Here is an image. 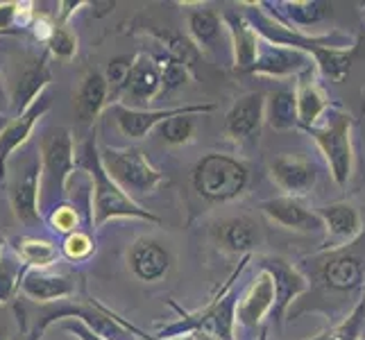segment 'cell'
<instances>
[{
  "label": "cell",
  "mask_w": 365,
  "mask_h": 340,
  "mask_svg": "<svg viewBox=\"0 0 365 340\" xmlns=\"http://www.w3.org/2000/svg\"><path fill=\"white\" fill-rule=\"evenodd\" d=\"M309 279V291L286 311L288 320L307 313H322L324 318L341 322L365 299V230L341 247H324L307 257L297 266Z\"/></svg>",
  "instance_id": "6da1fadb"
},
{
  "label": "cell",
  "mask_w": 365,
  "mask_h": 340,
  "mask_svg": "<svg viewBox=\"0 0 365 340\" xmlns=\"http://www.w3.org/2000/svg\"><path fill=\"white\" fill-rule=\"evenodd\" d=\"M250 261H252V254L241 259L238 268L230 274V279H227V284H225V288L209 302L205 309L184 311L182 306L173 304V302H170V306L178 311L180 320L173 322V324H166L155 336H159V338H182V336H191V334H197V331H205V334H211L213 338H218V340H234L236 306H238V299H241L234 282L241 279V274L247 268Z\"/></svg>",
  "instance_id": "7a4b0ae2"
},
{
  "label": "cell",
  "mask_w": 365,
  "mask_h": 340,
  "mask_svg": "<svg viewBox=\"0 0 365 340\" xmlns=\"http://www.w3.org/2000/svg\"><path fill=\"white\" fill-rule=\"evenodd\" d=\"M82 166L91 175V222L96 230H100L105 222L116 218H138L148 222H161L159 216L150 213L148 209L138 207L136 200H132L123 188L111 180V175L105 170L103 159H100V150L96 145V138H86L82 148Z\"/></svg>",
  "instance_id": "3957f363"
},
{
  "label": "cell",
  "mask_w": 365,
  "mask_h": 340,
  "mask_svg": "<svg viewBox=\"0 0 365 340\" xmlns=\"http://www.w3.org/2000/svg\"><path fill=\"white\" fill-rule=\"evenodd\" d=\"M193 191L209 205H227L245 195L250 186V168L241 159L209 153L195 163L191 172Z\"/></svg>",
  "instance_id": "277c9868"
},
{
  "label": "cell",
  "mask_w": 365,
  "mask_h": 340,
  "mask_svg": "<svg viewBox=\"0 0 365 340\" xmlns=\"http://www.w3.org/2000/svg\"><path fill=\"white\" fill-rule=\"evenodd\" d=\"M75 170V141L68 128H53L41 138V209H57Z\"/></svg>",
  "instance_id": "5b68a950"
},
{
  "label": "cell",
  "mask_w": 365,
  "mask_h": 340,
  "mask_svg": "<svg viewBox=\"0 0 365 340\" xmlns=\"http://www.w3.org/2000/svg\"><path fill=\"white\" fill-rule=\"evenodd\" d=\"M351 125H354V118H351L343 107L334 105V109H329V116H327L324 123L307 130L313 141H316V145L320 148V153L324 155L331 180L338 186H347L351 177V168H354Z\"/></svg>",
  "instance_id": "8992f818"
},
{
  "label": "cell",
  "mask_w": 365,
  "mask_h": 340,
  "mask_svg": "<svg viewBox=\"0 0 365 340\" xmlns=\"http://www.w3.org/2000/svg\"><path fill=\"white\" fill-rule=\"evenodd\" d=\"M105 170L111 175L125 193L132 200L138 195L155 193L161 184H168V177L148 161L141 148H100Z\"/></svg>",
  "instance_id": "52a82bcc"
},
{
  "label": "cell",
  "mask_w": 365,
  "mask_h": 340,
  "mask_svg": "<svg viewBox=\"0 0 365 340\" xmlns=\"http://www.w3.org/2000/svg\"><path fill=\"white\" fill-rule=\"evenodd\" d=\"M252 261H257L259 270L268 272L274 282V309L272 318L277 322H282L286 311L293 306V302H297L302 295L309 291V279L304 277L297 266H293L291 261H286L284 257L277 254H257L252 257Z\"/></svg>",
  "instance_id": "ba28073f"
},
{
  "label": "cell",
  "mask_w": 365,
  "mask_h": 340,
  "mask_svg": "<svg viewBox=\"0 0 365 340\" xmlns=\"http://www.w3.org/2000/svg\"><path fill=\"white\" fill-rule=\"evenodd\" d=\"M216 109L213 103H197V105H184V107H170V109H138V107H125V105H114L111 113H114V120L118 125V130L134 138V141H141L153 130H157L163 120H168L173 116H180V113H209Z\"/></svg>",
  "instance_id": "9c48e42d"
},
{
  "label": "cell",
  "mask_w": 365,
  "mask_h": 340,
  "mask_svg": "<svg viewBox=\"0 0 365 340\" xmlns=\"http://www.w3.org/2000/svg\"><path fill=\"white\" fill-rule=\"evenodd\" d=\"M9 202L14 216L25 225L41 220V163L28 157L9 182Z\"/></svg>",
  "instance_id": "30bf717a"
},
{
  "label": "cell",
  "mask_w": 365,
  "mask_h": 340,
  "mask_svg": "<svg viewBox=\"0 0 365 340\" xmlns=\"http://www.w3.org/2000/svg\"><path fill=\"white\" fill-rule=\"evenodd\" d=\"M266 93H245L236 100L225 116V136L236 145L259 143L261 128L266 123Z\"/></svg>",
  "instance_id": "8fae6325"
},
{
  "label": "cell",
  "mask_w": 365,
  "mask_h": 340,
  "mask_svg": "<svg viewBox=\"0 0 365 340\" xmlns=\"http://www.w3.org/2000/svg\"><path fill=\"white\" fill-rule=\"evenodd\" d=\"M263 216L270 222L284 227L291 232H302V234H316L324 232V222L318 216L316 209H309L302 197H291V195H279V197H268L259 205Z\"/></svg>",
  "instance_id": "7c38bea8"
},
{
  "label": "cell",
  "mask_w": 365,
  "mask_h": 340,
  "mask_svg": "<svg viewBox=\"0 0 365 340\" xmlns=\"http://www.w3.org/2000/svg\"><path fill=\"white\" fill-rule=\"evenodd\" d=\"M272 182L291 197H304L318 182L316 163L299 155H279L268 163Z\"/></svg>",
  "instance_id": "4fadbf2b"
},
{
  "label": "cell",
  "mask_w": 365,
  "mask_h": 340,
  "mask_svg": "<svg viewBox=\"0 0 365 340\" xmlns=\"http://www.w3.org/2000/svg\"><path fill=\"white\" fill-rule=\"evenodd\" d=\"M48 109H50V96L46 91L43 96L36 98L21 116H14L7 123V128L0 134V182H5L7 177V166L11 161V155L28 143L36 120H39Z\"/></svg>",
  "instance_id": "5bb4252c"
},
{
  "label": "cell",
  "mask_w": 365,
  "mask_h": 340,
  "mask_svg": "<svg viewBox=\"0 0 365 340\" xmlns=\"http://www.w3.org/2000/svg\"><path fill=\"white\" fill-rule=\"evenodd\" d=\"M274 309V282L268 272H259L252 279L250 288L238 299L236 306V324L245 331H255L263 324L268 313Z\"/></svg>",
  "instance_id": "9a60e30c"
},
{
  "label": "cell",
  "mask_w": 365,
  "mask_h": 340,
  "mask_svg": "<svg viewBox=\"0 0 365 340\" xmlns=\"http://www.w3.org/2000/svg\"><path fill=\"white\" fill-rule=\"evenodd\" d=\"M128 266L136 279H141L145 284H155L168 274L173 266V254L157 238L143 236L132 243L128 252Z\"/></svg>",
  "instance_id": "2e32d148"
},
{
  "label": "cell",
  "mask_w": 365,
  "mask_h": 340,
  "mask_svg": "<svg viewBox=\"0 0 365 340\" xmlns=\"http://www.w3.org/2000/svg\"><path fill=\"white\" fill-rule=\"evenodd\" d=\"M225 30L232 41V57L236 73H250L257 64L259 50H261V34L255 30L245 14L238 11H225L222 14Z\"/></svg>",
  "instance_id": "e0dca14e"
},
{
  "label": "cell",
  "mask_w": 365,
  "mask_h": 340,
  "mask_svg": "<svg viewBox=\"0 0 365 340\" xmlns=\"http://www.w3.org/2000/svg\"><path fill=\"white\" fill-rule=\"evenodd\" d=\"M50 84V68H48V57H30L19 71L16 80L11 82V98H9V107L11 111L21 116V113L28 109L36 98L43 96Z\"/></svg>",
  "instance_id": "ac0fdd59"
},
{
  "label": "cell",
  "mask_w": 365,
  "mask_h": 340,
  "mask_svg": "<svg viewBox=\"0 0 365 340\" xmlns=\"http://www.w3.org/2000/svg\"><path fill=\"white\" fill-rule=\"evenodd\" d=\"M313 66V59L302 53V50L277 46L263 41L257 64L250 73L252 75H268V78H288V75H299Z\"/></svg>",
  "instance_id": "d6986e66"
},
{
  "label": "cell",
  "mask_w": 365,
  "mask_h": 340,
  "mask_svg": "<svg viewBox=\"0 0 365 340\" xmlns=\"http://www.w3.org/2000/svg\"><path fill=\"white\" fill-rule=\"evenodd\" d=\"M313 64L311 68H307L304 73L297 75V84H295V103H297V120L302 130H311L320 125L324 113H329V109L334 107L329 96L324 93L322 86L313 78Z\"/></svg>",
  "instance_id": "ffe728a7"
},
{
  "label": "cell",
  "mask_w": 365,
  "mask_h": 340,
  "mask_svg": "<svg viewBox=\"0 0 365 340\" xmlns=\"http://www.w3.org/2000/svg\"><path fill=\"white\" fill-rule=\"evenodd\" d=\"M316 211L324 222L327 238L331 241L329 247L349 245L351 241H356L365 230L359 209L349 202H331V205H324Z\"/></svg>",
  "instance_id": "44dd1931"
},
{
  "label": "cell",
  "mask_w": 365,
  "mask_h": 340,
  "mask_svg": "<svg viewBox=\"0 0 365 340\" xmlns=\"http://www.w3.org/2000/svg\"><path fill=\"white\" fill-rule=\"evenodd\" d=\"M163 91V80H161V66L157 57H150L145 53H138L134 57V66L130 75V84L125 98L132 105H148L153 103L157 96Z\"/></svg>",
  "instance_id": "7402d4cb"
},
{
  "label": "cell",
  "mask_w": 365,
  "mask_h": 340,
  "mask_svg": "<svg viewBox=\"0 0 365 340\" xmlns=\"http://www.w3.org/2000/svg\"><path fill=\"white\" fill-rule=\"evenodd\" d=\"M213 238L222 252L227 254L250 257L255 245L259 243V225L247 216L225 218L213 230Z\"/></svg>",
  "instance_id": "603a6c76"
},
{
  "label": "cell",
  "mask_w": 365,
  "mask_h": 340,
  "mask_svg": "<svg viewBox=\"0 0 365 340\" xmlns=\"http://www.w3.org/2000/svg\"><path fill=\"white\" fill-rule=\"evenodd\" d=\"M21 291L34 302H55L75 295V277L50 274L46 270L25 268L21 279Z\"/></svg>",
  "instance_id": "cb8c5ba5"
},
{
  "label": "cell",
  "mask_w": 365,
  "mask_h": 340,
  "mask_svg": "<svg viewBox=\"0 0 365 340\" xmlns=\"http://www.w3.org/2000/svg\"><path fill=\"white\" fill-rule=\"evenodd\" d=\"M109 100V84L105 73L89 71L80 82V89L75 93V113H78L80 123L91 125Z\"/></svg>",
  "instance_id": "d4e9b609"
},
{
  "label": "cell",
  "mask_w": 365,
  "mask_h": 340,
  "mask_svg": "<svg viewBox=\"0 0 365 340\" xmlns=\"http://www.w3.org/2000/svg\"><path fill=\"white\" fill-rule=\"evenodd\" d=\"M186 25H188V36H191L193 43L202 50V53H211V50L216 48L220 32L225 30L222 14H218V11H213V9L188 11Z\"/></svg>",
  "instance_id": "484cf974"
},
{
  "label": "cell",
  "mask_w": 365,
  "mask_h": 340,
  "mask_svg": "<svg viewBox=\"0 0 365 340\" xmlns=\"http://www.w3.org/2000/svg\"><path fill=\"white\" fill-rule=\"evenodd\" d=\"M150 34L159 41V46L163 48V53H166L168 57L178 59L180 64H184L191 73L197 68L200 57H202V50L193 43V39L188 34L175 32L168 28H155V30H150Z\"/></svg>",
  "instance_id": "4316f807"
},
{
  "label": "cell",
  "mask_w": 365,
  "mask_h": 340,
  "mask_svg": "<svg viewBox=\"0 0 365 340\" xmlns=\"http://www.w3.org/2000/svg\"><path fill=\"white\" fill-rule=\"evenodd\" d=\"M14 252L23 266L30 270H46L53 266V263H57L61 257L59 247L53 241H43V238H34V236L16 238Z\"/></svg>",
  "instance_id": "83f0119b"
},
{
  "label": "cell",
  "mask_w": 365,
  "mask_h": 340,
  "mask_svg": "<svg viewBox=\"0 0 365 340\" xmlns=\"http://www.w3.org/2000/svg\"><path fill=\"white\" fill-rule=\"evenodd\" d=\"M266 123L277 132H288V130L299 128L295 91L277 89L268 96V100H266Z\"/></svg>",
  "instance_id": "f1b7e54d"
},
{
  "label": "cell",
  "mask_w": 365,
  "mask_h": 340,
  "mask_svg": "<svg viewBox=\"0 0 365 340\" xmlns=\"http://www.w3.org/2000/svg\"><path fill=\"white\" fill-rule=\"evenodd\" d=\"M365 338V299L341 322H334L329 329L307 340H363Z\"/></svg>",
  "instance_id": "f546056e"
},
{
  "label": "cell",
  "mask_w": 365,
  "mask_h": 340,
  "mask_svg": "<svg viewBox=\"0 0 365 340\" xmlns=\"http://www.w3.org/2000/svg\"><path fill=\"white\" fill-rule=\"evenodd\" d=\"M282 14L293 25H313L331 14V5L320 0H295V3H279Z\"/></svg>",
  "instance_id": "4dcf8cb0"
},
{
  "label": "cell",
  "mask_w": 365,
  "mask_h": 340,
  "mask_svg": "<svg viewBox=\"0 0 365 340\" xmlns=\"http://www.w3.org/2000/svg\"><path fill=\"white\" fill-rule=\"evenodd\" d=\"M163 143L168 145H186L195 136V113H180L168 120H163L157 128Z\"/></svg>",
  "instance_id": "1f68e13d"
},
{
  "label": "cell",
  "mask_w": 365,
  "mask_h": 340,
  "mask_svg": "<svg viewBox=\"0 0 365 340\" xmlns=\"http://www.w3.org/2000/svg\"><path fill=\"white\" fill-rule=\"evenodd\" d=\"M132 66H134V57H114L107 64V71H105V78H107V84H109V96L111 98H118L120 93L128 91V84H130V75H132Z\"/></svg>",
  "instance_id": "d6a6232c"
},
{
  "label": "cell",
  "mask_w": 365,
  "mask_h": 340,
  "mask_svg": "<svg viewBox=\"0 0 365 340\" xmlns=\"http://www.w3.org/2000/svg\"><path fill=\"white\" fill-rule=\"evenodd\" d=\"M25 266H21V259H11L5 257L0 259V304H5L14 293L21 288V279H23Z\"/></svg>",
  "instance_id": "836d02e7"
},
{
  "label": "cell",
  "mask_w": 365,
  "mask_h": 340,
  "mask_svg": "<svg viewBox=\"0 0 365 340\" xmlns=\"http://www.w3.org/2000/svg\"><path fill=\"white\" fill-rule=\"evenodd\" d=\"M46 46H48V53L61 61L73 59L75 53H78V39H75V34L68 32L64 25H53V30H50L46 39Z\"/></svg>",
  "instance_id": "e575fe53"
},
{
  "label": "cell",
  "mask_w": 365,
  "mask_h": 340,
  "mask_svg": "<svg viewBox=\"0 0 365 340\" xmlns=\"http://www.w3.org/2000/svg\"><path fill=\"white\" fill-rule=\"evenodd\" d=\"M159 59V66H161V80H163V91L166 93H173L182 89V86L188 82V78H191V71H188L184 64H180L178 59H173L168 55L163 57H157ZM161 91V93H163Z\"/></svg>",
  "instance_id": "d590c367"
},
{
  "label": "cell",
  "mask_w": 365,
  "mask_h": 340,
  "mask_svg": "<svg viewBox=\"0 0 365 340\" xmlns=\"http://www.w3.org/2000/svg\"><path fill=\"white\" fill-rule=\"evenodd\" d=\"M64 254L68 257V259H73V261H82V259H86L91 254V252L96 249V245H93V238L89 236V234H84V232H73V234H68L66 236V241H64Z\"/></svg>",
  "instance_id": "8d00e7d4"
},
{
  "label": "cell",
  "mask_w": 365,
  "mask_h": 340,
  "mask_svg": "<svg viewBox=\"0 0 365 340\" xmlns=\"http://www.w3.org/2000/svg\"><path fill=\"white\" fill-rule=\"evenodd\" d=\"M78 211H75L73 207H66V205H59L53 213H50V225L55 227L57 232L61 234H73V232H78Z\"/></svg>",
  "instance_id": "74e56055"
},
{
  "label": "cell",
  "mask_w": 365,
  "mask_h": 340,
  "mask_svg": "<svg viewBox=\"0 0 365 340\" xmlns=\"http://www.w3.org/2000/svg\"><path fill=\"white\" fill-rule=\"evenodd\" d=\"M98 304H100V302H98ZM100 309H103L114 322H118L125 331L132 334V336H136V338H141V340H195L193 334H191V336H182V338H159V336H155V334H148V331H143V329H138V326H134L132 322H128L123 316H118L116 311H111V309H107V306H103V304H100Z\"/></svg>",
  "instance_id": "f35d334b"
},
{
  "label": "cell",
  "mask_w": 365,
  "mask_h": 340,
  "mask_svg": "<svg viewBox=\"0 0 365 340\" xmlns=\"http://www.w3.org/2000/svg\"><path fill=\"white\" fill-rule=\"evenodd\" d=\"M21 11L19 3H0V34H19L21 30H14L11 25L16 23V16Z\"/></svg>",
  "instance_id": "ab89813d"
},
{
  "label": "cell",
  "mask_w": 365,
  "mask_h": 340,
  "mask_svg": "<svg viewBox=\"0 0 365 340\" xmlns=\"http://www.w3.org/2000/svg\"><path fill=\"white\" fill-rule=\"evenodd\" d=\"M64 329L71 331V334H75L80 340H107V338H103V336H98L96 331H91L89 326L82 324L80 320H73V318H68V320L64 322Z\"/></svg>",
  "instance_id": "60d3db41"
},
{
  "label": "cell",
  "mask_w": 365,
  "mask_h": 340,
  "mask_svg": "<svg viewBox=\"0 0 365 340\" xmlns=\"http://www.w3.org/2000/svg\"><path fill=\"white\" fill-rule=\"evenodd\" d=\"M193 338H195V340H218V338H213L211 334H205V331H197V334H193Z\"/></svg>",
  "instance_id": "b9f144b4"
},
{
  "label": "cell",
  "mask_w": 365,
  "mask_h": 340,
  "mask_svg": "<svg viewBox=\"0 0 365 340\" xmlns=\"http://www.w3.org/2000/svg\"><path fill=\"white\" fill-rule=\"evenodd\" d=\"M7 123H9V120L5 118V113H3V111H0V134H3V130L7 128Z\"/></svg>",
  "instance_id": "7bdbcfd3"
},
{
  "label": "cell",
  "mask_w": 365,
  "mask_h": 340,
  "mask_svg": "<svg viewBox=\"0 0 365 340\" xmlns=\"http://www.w3.org/2000/svg\"><path fill=\"white\" fill-rule=\"evenodd\" d=\"M41 334H43V331L39 329V326H36V331H32L28 340H41Z\"/></svg>",
  "instance_id": "ee69618b"
},
{
  "label": "cell",
  "mask_w": 365,
  "mask_h": 340,
  "mask_svg": "<svg viewBox=\"0 0 365 340\" xmlns=\"http://www.w3.org/2000/svg\"><path fill=\"white\" fill-rule=\"evenodd\" d=\"M259 340H268V326H263L261 334H259Z\"/></svg>",
  "instance_id": "f6af8a7d"
},
{
  "label": "cell",
  "mask_w": 365,
  "mask_h": 340,
  "mask_svg": "<svg viewBox=\"0 0 365 340\" xmlns=\"http://www.w3.org/2000/svg\"><path fill=\"white\" fill-rule=\"evenodd\" d=\"M3 254H5V238L0 236V259H3Z\"/></svg>",
  "instance_id": "bcb514c9"
},
{
  "label": "cell",
  "mask_w": 365,
  "mask_h": 340,
  "mask_svg": "<svg viewBox=\"0 0 365 340\" xmlns=\"http://www.w3.org/2000/svg\"><path fill=\"white\" fill-rule=\"evenodd\" d=\"M0 93H3V78H0Z\"/></svg>",
  "instance_id": "7dc6e473"
},
{
  "label": "cell",
  "mask_w": 365,
  "mask_h": 340,
  "mask_svg": "<svg viewBox=\"0 0 365 340\" xmlns=\"http://www.w3.org/2000/svg\"><path fill=\"white\" fill-rule=\"evenodd\" d=\"M363 14H365V9H363Z\"/></svg>",
  "instance_id": "c3c4849f"
},
{
  "label": "cell",
  "mask_w": 365,
  "mask_h": 340,
  "mask_svg": "<svg viewBox=\"0 0 365 340\" xmlns=\"http://www.w3.org/2000/svg\"><path fill=\"white\" fill-rule=\"evenodd\" d=\"M363 340H365V338H363Z\"/></svg>",
  "instance_id": "681fc988"
}]
</instances>
